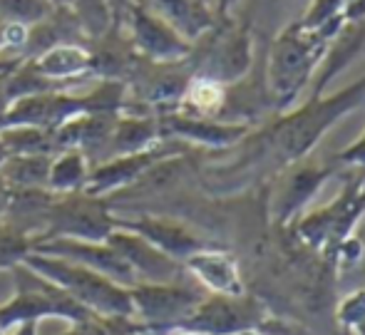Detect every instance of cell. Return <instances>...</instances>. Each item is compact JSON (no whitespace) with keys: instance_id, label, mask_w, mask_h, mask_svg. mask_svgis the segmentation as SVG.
<instances>
[{"instance_id":"6da1fadb","label":"cell","mask_w":365,"mask_h":335,"mask_svg":"<svg viewBox=\"0 0 365 335\" xmlns=\"http://www.w3.org/2000/svg\"><path fill=\"white\" fill-rule=\"evenodd\" d=\"M365 105V75L331 95H311L306 102L271 115L256 125L236 147L226 162L209 164L204 169V184L209 192L236 194L266 184L281 169L301 162L318 147L323 137L346 115Z\"/></svg>"},{"instance_id":"7a4b0ae2","label":"cell","mask_w":365,"mask_h":335,"mask_svg":"<svg viewBox=\"0 0 365 335\" xmlns=\"http://www.w3.org/2000/svg\"><path fill=\"white\" fill-rule=\"evenodd\" d=\"M343 28L346 23L341 15L321 28H308L301 20H291L276 33L264 65V87L274 115L298 105Z\"/></svg>"},{"instance_id":"3957f363","label":"cell","mask_w":365,"mask_h":335,"mask_svg":"<svg viewBox=\"0 0 365 335\" xmlns=\"http://www.w3.org/2000/svg\"><path fill=\"white\" fill-rule=\"evenodd\" d=\"M338 179H341V192L331 204L303 211L289 226L298 244L318 254L323 261H328V256L341 241L356 234L358 224L365 216L363 172L361 169H343Z\"/></svg>"},{"instance_id":"277c9868","label":"cell","mask_w":365,"mask_h":335,"mask_svg":"<svg viewBox=\"0 0 365 335\" xmlns=\"http://www.w3.org/2000/svg\"><path fill=\"white\" fill-rule=\"evenodd\" d=\"M23 266H28L30 271L48 278V281H53L65 293H70L80 306H85L87 311L97 313V316L132 318V313H135L132 311L130 288L110 281L107 276L92 271V268L73 264L68 259H58V256L35 254V251L28 254Z\"/></svg>"},{"instance_id":"5b68a950","label":"cell","mask_w":365,"mask_h":335,"mask_svg":"<svg viewBox=\"0 0 365 335\" xmlns=\"http://www.w3.org/2000/svg\"><path fill=\"white\" fill-rule=\"evenodd\" d=\"M10 276H13L15 291L8 303L0 306V331L3 333H8L18 323H28V321L40 323V321H50V318H58V321L80 323L92 316V311L80 306L70 293H65L53 281L30 271L28 266L23 264L15 266L10 271Z\"/></svg>"},{"instance_id":"8992f818","label":"cell","mask_w":365,"mask_h":335,"mask_svg":"<svg viewBox=\"0 0 365 335\" xmlns=\"http://www.w3.org/2000/svg\"><path fill=\"white\" fill-rule=\"evenodd\" d=\"M343 167H338L336 159H318L308 154L301 162H293L291 167L281 169L276 177L266 182V216L271 226H291L308 204L316 199L328 179H338Z\"/></svg>"},{"instance_id":"52a82bcc","label":"cell","mask_w":365,"mask_h":335,"mask_svg":"<svg viewBox=\"0 0 365 335\" xmlns=\"http://www.w3.org/2000/svg\"><path fill=\"white\" fill-rule=\"evenodd\" d=\"M194 75L212 77L221 85H236L254 67V35L246 23L224 18L212 33L197 40L192 48Z\"/></svg>"},{"instance_id":"ba28073f","label":"cell","mask_w":365,"mask_h":335,"mask_svg":"<svg viewBox=\"0 0 365 335\" xmlns=\"http://www.w3.org/2000/svg\"><path fill=\"white\" fill-rule=\"evenodd\" d=\"M204 293L189 276L169 283H137L130 288L132 318L142 326V335H167L192 313Z\"/></svg>"},{"instance_id":"9c48e42d","label":"cell","mask_w":365,"mask_h":335,"mask_svg":"<svg viewBox=\"0 0 365 335\" xmlns=\"http://www.w3.org/2000/svg\"><path fill=\"white\" fill-rule=\"evenodd\" d=\"M117 229V214L110 201L92 197L87 192L55 194L50 201L45 229L38 241L48 239H80V241H107ZM35 241V244H38Z\"/></svg>"},{"instance_id":"30bf717a","label":"cell","mask_w":365,"mask_h":335,"mask_svg":"<svg viewBox=\"0 0 365 335\" xmlns=\"http://www.w3.org/2000/svg\"><path fill=\"white\" fill-rule=\"evenodd\" d=\"M274 313V308L251 288L241 296L204 293L187 318L174 331H192L202 335H241L259 331L261 323Z\"/></svg>"},{"instance_id":"8fae6325","label":"cell","mask_w":365,"mask_h":335,"mask_svg":"<svg viewBox=\"0 0 365 335\" xmlns=\"http://www.w3.org/2000/svg\"><path fill=\"white\" fill-rule=\"evenodd\" d=\"M187 152H192V147H187L182 142H174V139H164V142L154 144V147L145 149V152L112 157L107 162L92 167L90 179L85 184V192L92 194V197L112 199L115 194L135 187L149 169H154L157 164L167 162L172 157H182Z\"/></svg>"},{"instance_id":"7c38bea8","label":"cell","mask_w":365,"mask_h":335,"mask_svg":"<svg viewBox=\"0 0 365 335\" xmlns=\"http://www.w3.org/2000/svg\"><path fill=\"white\" fill-rule=\"evenodd\" d=\"M117 229L132 231L142 236L152 246H157L162 254L172 256L174 261L182 264L187 256L197 254L209 246H224L221 241H214L212 236H204L192 224L167 214H147L140 211L137 216H117Z\"/></svg>"},{"instance_id":"4fadbf2b","label":"cell","mask_w":365,"mask_h":335,"mask_svg":"<svg viewBox=\"0 0 365 335\" xmlns=\"http://www.w3.org/2000/svg\"><path fill=\"white\" fill-rule=\"evenodd\" d=\"M162 139H174L192 149H207V152H226L236 147L254 127L241 122H224L214 117L187 115L182 110H169L157 115Z\"/></svg>"},{"instance_id":"5bb4252c","label":"cell","mask_w":365,"mask_h":335,"mask_svg":"<svg viewBox=\"0 0 365 335\" xmlns=\"http://www.w3.org/2000/svg\"><path fill=\"white\" fill-rule=\"evenodd\" d=\"M125 30L137 53L152 63H177L192 55L194 45L137 0L125 18Z\"/></svg>"},{"instance_id":"9a60e30c","label":"cell","mask_w":365,"mask_h":335,"mask_svg":"<svg viewBox=\"0 0 365 335\" xmlns=\"http://www.w3.org/2000/svg\"><path fill=\"white\" fill-rule=\"evenodd\" d=\"M35 254H48L58 256V259H68L73 264H80L85 268L102 273L110 281L120 283L125 288L137 286V276L125 259L112 249L107 241H80V239H48L35 244Z\"/></svg>"},{"instance_id":"2e32d148","label":"cell","mask_w":365,"mask_h":335,"mask_svg":"<svg viewBox=\"0 0 365 335\" xmlns=\"http://www.w3.org/2000/svg\"><path fill=\"white\" fill-rule=\"evenodd\" d=\"M187 276L202 291L219 296H241L249 291V283L241 271V261L226 246H209L182 261Z\"/></svg>"},{"instance_id":"e0dca14e","label":"cell","mask_w":365,"mask_h":335,"mask_svg":"<svg viewBox=\"0 0 365 335\" xmlns=\"http://www.w3.org/2000/svg\"><path fill=\"white\" fill-rule=\"evenodd\" d=\"M107 244L130 264L137 276V283H169L187 276V271H184V266L179 261L162 254L157 246H152L142 236L132 234V231L115 229L107 236Z\"/></svg>"},{"instance_id":"ac0fdd59","label":"cell","mask_w":365,"mask_h":335,"mask_svg":"<svg viewBox=\"0 0 365 335\" xmlns=\"http://www.w3.org/2000/svg\"><path fill=\"white\" fill-rule=\"evenodd\" d=\"M38 75L48 77L53 82H60L65 87L85 85V82L95 80L92 77V58L87 43H63L55 48L40 53L38 58L25 60Z\"/></svg>"},{"instance_id":"d6986e66","label":"cell","mask_w":365,"mask_h":335,"mask_svg":"<svg viewBox=\"0 0 365 335\" xmlns=\"http://www.w3.org/2000/svg\"><path fill=\"white\" fill-rule=\"evenodd\" d=\"M137 3H142L154 15L167 20L192 45L207 33H212L219 23L217 10H214V5H209V0H137Z\"/></svg>"},{"instance_id":"ffe728a7","label":"cell","mask_w":365,"mask_h":335,"mask_svg":"<svg viewBox=\"0 0 365 335\" xmlns=\"http://www.w3.org/2000/svg\"><path fill=\"white\" fill-rule=\"evenodd\" d=\"M63 43H87V35L82 33L73 10L55 8L48 18L28 28V38H25L23 53H20L18 60H33L40 53Z\"/></svg>"},{"instance_id":"44dd1931","label":"cell","mask_w":365,"mask_h":335,"mask_svg":"<svg viewBox=\"0 0 365 335\" xmlns=\"http://www.w3.org/2000/svg\"><path fill=\"white\" fill-rule=\"evenodd\" d=\"M159 142H164V139L162 132H159L157 115H147V112H120L115 127H112L107 159L122 157V154L145 152V149L154 147Z\"/></svg>"},{"instance_id":"7402d4cb","label":"cell","mask_w":365,"mask_h":335,"mask_svg":"<svg viewBox=\"0 0 365 335\" xmlns=\"http://www.w3.org/2000/svg\"><path fill=\"white\" fill-rule=\"evenodd\" d=\"M50 154H10L0 167V177L10 189H48Z\"/></svg>"},{"instance_id":"603a6c76","label":"cell","mask_w":365,"mask_h":335,"mask_svg":"<svg viewBox=\"0 0 365 335\" xmlns=\"http://www.w3.org/2000/svg\"><path fill=\"white\" fill-rule=\"evenodd\" d=\"M90 162L82 152L77 149H65L58 152L50 162L48 174V189L53 194H75L85 192V184L90 179Z\"/></svg>"},{"instance_id":"cb8c5ba5","label":"cell","mask_w":365,"mask_h":335,"mask_svg":"<svg viewBox=\"0 0 365 335\" xmlns=\"http://www.w3.org/2000/svg\"><path fill=\"white\" fill-rule=\"evenodd\" d=\"M226 92H229V87L212 80V77L194 75L177 110L187 112V115L221 120V112L226 107Z\"/></svg>"},{"instance_id":"d4e9b609","label":"cell","mask_w":365,"mask_h":335,"mask_svg":"<svg viewBox=\"0 0 365 335\" xmlns=\"http://www.w3.org/2000/svg\"><path fill=\"white\" fill-rule=\"evenodd\" d=\"M0 139H3L8 154H50L55 157L53 132L40 130V127H0Z\"/></svg>"},{"instance_id":"484cf974","label":"cell","mask_w":365,"mask_h":335,"mask_svg":"<svg viewBox=\"0 0 365 335\" xmlns=\"http://www.w3.org/2000/svg\"><path fill=\"white\" fill-rule=\"evenodd\" d=\"M33 236L10 224L8 219H0V271H13L28 259V254H33Z\"/></svg>"},{"instance_id":"4316f807","label":"cell","mask_w":365,"mask_h":335,"mask_svg":"<svg viewBox=\"0 0 365 335\" xmlns=\"http://www.w3.org/2000/svg\"><path fill=\"white\" fill-rule=\"evenodd\" d=\"M70 10L75 13L77 23H80L82 33L87 35V40L100 38V35H105L115 25L110 0H73Z\"/></svg>"},{"instance_id":"83f0119b","label":"cell","mask_w":365,"mask_h":335,"mask_svg":"<svg viewBox=\"0 0 365 335\" xmlns=\"http://www.w3.org/2000/svg\"><path fill=\"white\" fill-rule=\"evenodd\" d=\"M53 10L55 5L50 0H0V18L5 23H18L25 28L48 18Z\"/></svg>"},{"instance_id":"f1b7e54d","label":"cell","mask_w":365,"mask_h":335,"mask_svg":"<svg viewBox=\"0 0 365 335\" xmlns=\"http://www.w3.org/2000/svg\"><path fill=\"white\" fill-rule=\"evenodd\" d=\"M363 318H365V288L351 291L348 296H343L341 301L336 303V308H333V321H336V326L348 335L353 333V328H356Z\"/></svg>"},{"instance_id":"f546056e","label":"cell","mask_w":365,"mask_h":335,"mask_svg":"<svg viewBox=\"0 0 365 335\" xmlns=\"http://www.w3.org/2000/svg\"><path fill=\"white\" fill-rule=\"evenodd\" d=\"M343 5H346V0H311L298 20L308 28H321V25L341 18Z\"/></svg>"},{"instance_id":"4dcf8cb0","label":"cell","mask_w":365,"mask_h":335,"mask_svg":"<svg viewBox=\"0 0 365 335\" xmlns=\"http://www.w3.org/2000/svg\"><path fill=\"white\" fill-rule=\"evenodd\" d=\"M331 157L336 159V164L343 169H365V132L353 144L338 149Z\"/></svg>"},{"instance_id":"1f68e13d","label":"cell","mask_w":365,"mask_h":335,"mask_svg":"<svg viewBox=\"0 0 365 335\" xmlns=\"http://www.w3.org/2000/svg\"><path fill=\"white\" fill-rule=\"evenodd\" d=\"M341 15H343V23L346 25H363L365 23V0H346Z\"/></svg>"},{"instance_id":"d6a6232c","label":"cell","mask_w":365,"mask_h":335,"mask_svg":"<svg viewBox=\"0 0 365 335\" xmlns=\"http://www.w3.org/2000/svg\"><path fill=\"white\" fill-rule=\"evenodd\" d=\"M132 5H135V0H110L115 25H125V18H127V13H130Z\"/></svg>"},{"instance_id":"836d02e7","label":"cell","mask_w":365,"mask_h":335,"mask_svg":"<svg viewBox=\"0 0 365 335\" xmlns=\"http://www.w3.org/2000/svg\"><path fill=\"white\" fill-rule=\"evenodd\" d=\"M10 335H40V323L28 321V323H18L15 328H10Z\"/></svg>"},{"instance_id":"e575fe53","label":"cell","mask_w":365,"mask_h":335,"mask_svg":"<svg viewBox=\"0 0 365 335\" xmlns=\"http://www.w3.org/2000/svg\"><path fill=\"white\" fill-rule=\"evenodd\" d=\"M8 201H10V187L5 184V179L0 177V219H3L5 211H8Z\"/></svg>"},{"instance_id":"d590c367","label":"cell","mask_w":365,"mask_h":335,"mask_svg":"<svg viewBox=\"0 0 365 335\" xmlns=\"http://www.w3.org/2000/svg\"><path fill=\"white\" fill-rule=\"evenodd\" d=\"M5 35H8V23L0 18V60H3V55H5Z\"/></svg>"},{"instance_id":"8d00e7d4","label":"cell","mask_w":365,"mask_h":335,"mask_svg":"<svg viewBox=\"0 0 365 335\" xmlns=\"http://www.w3.org/2000/svg\"><path fill=\"white\" fill-rule=\"evenodd\" d=\"M10 154H8V149H5V144H3V139H0V167H3V162L8 159Z\"/></svg>"},{"instance_id":"74e56055","label":"cell","mask_w":365,"mask_h":335,"mask_svg":"<svg viewBox=\"0 0 365 335\" xmlns=\"http://www.w3.org/2000/svg\"><path fill=\"white\" fill-rule=\"evenodd\" d=\"M50 3H53L55 8H70V5H73V0H50Z\"/></svg>"},{"instance_id":"f35d334b","label":"cell","mask_w":365,"mask_h":335,"mask_svg":"<svg viewBox=\"0 0 365 335\" xmlns=\"http://www.w3.org/2000/svg\"><path fill=\"white\" fill-rule=\"evenodd\" d=\"M351 335H365V318H363L361 323H358L356 328H353V333H351Z\"/></svg>"},{"instance_id":"ab89813d","label":"cell","mask_w":365,"mask_h":335,"mask_svg":"<svg viewBox=\"0 0 365 335\" xmlns=\"http://www.w3.org/2000/svg\"><path fill=\"white\" fill-rule=\"evenodd\" d=\"M167 335H202V333H192V331H172V333H167Z\"/></svg>"},{"instance_id":"60d3db41","label":"cell","mask_w":365,"mask_h":335,"mask_svg":"<svg viewBox=\"0 0 365 335\" xmlns=\"http://www.w3.org/2000/svg\"><path fill=\"white\" fill-rule=\"evenodd\" d=\"M241 335H266V333H259V331H249V333H241Z\"/></svg>"},{"instance_id":"b9f144b4","label":"cell","mask_w":365,"mask_h":335,"mask_svg":"<svg viewBox=\"0 0 365 335\" xmlns=\"http://www.w3.org/2000/svg\"><path fill=\"white\" fill-rule=\"evenodd\" d=\"M361 172H363V194H365V169H361Z\"/></svg>"},{"instance_id":"7bdbcfd3","label":"cell","mask_w":365,"mask_h":335,"mask_svg":"<svg viewBox=\"0 0 365 335\" xmlns=\"http://www.w3.org/2000/svg\"><path fill=\"white\" fill-rule=\"evenodd\" d=\"M261 3H271V0H261Z\"/></svg>"},{"instance_id":"ee69618b","label":"cell","mask_w":365,"mask_h":335,"mask_svg":"<svg viewBox=\"0 0 365 335\" xmlns=\"http://www.w3.org/2000/svg\"><path fill=\"white\" fill-rule=\"evenodd\" d=\"M0 335H5V333H3V331H0Z\"/></svg>"}]
</instances>
